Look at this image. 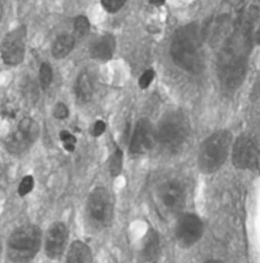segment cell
<instances>
[{
    "label": "cell",
    "instance_id": "9",
    "mask_svg": "<svg viewBox=\"0 0 260 263\" xmlns=\"http://www.w3.org/2000/svg\"><path fill=\"white\" fill-rule=\"evenodd\" d=\"M39 125L31 117L23 118L14 132L5 138V147L12 155L27 152L39 136Z\"/></svg>",
    "mask_w": 260,
    "mask_h": 263
},
{
    "label": "cell",
    "instance_id": "15",
    "mask_svg": "<svg viewBox=\"0 0 260 263\" xmlns=\"http://www.w3.org/2000/svg\"><path fill=\"white\" fill-rule=\"evenodd\" d=\"M115 47H116L115 38L112 35L107 34L100 37L92 44L90 48V55L95 59L107 61L112 58L115 52Z\"/></svg>",
    "mask_w": 260,
    "mask_h": 263
},
{
    "label": "cell",
    "instance_id": "7",
    "mask_svg": "<svg viewBox=\"0 0 260 263\" xmlns=\"http://www.w3.org/2000/svg\"><path fill=\"white\" fill-rule=\"evenodd\" d=\"M154 204L158 214L166 220L174 219L185 204V191L177 181H166L154 193Z\"/></svg>",
    "mask_w": 260,
    "mask_h": 263
},
{
    "label": "cell",
    "instance_id": "19",
    "mask_svg": "<svg viewBox=\"0 0 260 263\" xmlns=\"http://www.w3.org/2000/svg\"><path fill=\"white\" fill-rule=\"evenodd\" d=\"M75 47V38L70 35H61L53 43L52 54L55 58L66 57Z\"/></svg>",
    "mask_w": 260,
    "mask_h": 263
},
{
    "label": "cell",
    "instance_id": "24",
    "mask_svg": "<svg viewBox=\"0 0 260 263\" xmlns=\"http://www.w3.org/2000/svg\"><path fill=\"white\" fill-rule=\"evenodd\" d=\"M127 2V0H101V3L105 10L110 13L119 11Z\"/></svg>",
    "mask_w": 260,
    "mask_h": 263
},
{
    "label": "cell",
    "instance_id": "29",
    "mask_svg": "<svg viewBox=\"0 0 260 263\" xmlns=\"http://www.w3.org/2000/svg\"><path fill=\"white\" fill-rule=\"evenodd\" d=\"M106 130V123L103 120H98L94 125V135L100 136Z\"/></svg>",
    "mask_w": 260,
    "mask_h": 263
},
{
    "label": "cell",
    "instance_id": "13",
    "mask_svg": "<svg viewBox=\"0 0 260 263\" xmlns=\"http://www.w3.org/2000/svg\"><path fill=\"white\" fill-rule=\"evenodd\" d=\"M156 133L153 124L146 118H141L137 121L130 141L129 151L131 154L141 155L147 153L155 144Z\"/></svg>",
    "mask_w": 260,
    "mask_h": 263
},
{
    "label": "cell",
    "instance_id": "2",
    "mask_svg": "<svg viewBox=\"0 0 260 263\" xmlns=\"http://www.w3.org/2000/svg\"><path fill=\"white\" fill-rule=\"evenodd\" d=\"M202 41V32L195 23L177 30L170 47L174 63L189 73H199L205 65Z\"/></svg>",
    "mask_w": 260,
    "mask_h": 263
},
{
    "label": "cell",
    "instance_id": "6",
    "mask_svg": "<svg viewBox=\"0 0 260 263\" xmlns=\"http://www.w3.org/2000/svg\"><path fill=\"white\" fill-rule=\"evenodd\" d=\"M188 132L189 123L186 115L179 110L171 111L161 119L157 138L164 148L173 152L182 146Z\"/></svg>",
    "mask_w": 260,
    "mask_h": 263
},
{
    "label": "cell",
    "instance_id": "23",
    "mask_svg": "<svg viewBox=\"0 0 260 263\" xmlns=\"http://www.w3.org/2000/svg\"><path fill=\"white\" fill-rule=\"evenodd\" d=\"M60 139L63 143V146L66 151L68 152H73L76 149V143H77V138L75 135L67 130H62L60 132Z\"/></svg>",
    "mask_w": 260,
    "mask_h": 263
},
{
    "label": "cell",
    "instance_id": "22",
    "mask_svg": "<svg viewBox=\"0 0 260 263\" xmlns=\"http://www.w3.org/2000/svg\"><path fill=\"white\" fill-rule=\"evenodd\" d=\"M53 79L52 67L49 63H43L40 67V85L44 90L50 87Z\"/></svg>",
    "mask_w": 260,
    "mask_h": 263
},
{
    "label": "cell",
    "instance_id": "10",
    "mask_svg": "<svg viewBox=\"0 0 260 263\" xmlns=\"http://www.w3.org/2000/svg\"><path fill=\"white\" fill-rule=\"evenodd\" d=\"M259 146L257 140L248 134L240 135L233 147V164L238 169H257Z\"/></svg>",
    "mask_w": 260,
    "mask_h": 263
},
{
    "label": "cell",
    "instance_id": "11",
    "mask_svg": "<svg viewBox=\"0 0 260 263\" xmlns=\"http://www.w3.org/2000/svg\"><path fill=\"white\" fill-rule=\"evenodd\" d=\"M27 30L21 26L6 34L0 43V55L3 62L10 66L18 65L23 62L26 52Z\"/></svg>",
    "mask_w": 260,
    "mask_h": 263
},
{
    "label": "cell",
    "instance_id": "18",
    "mask_svg": "<svg viewBox=\"0 0 260 263\" xmlns=\"http://www.w3.org/2000/svg\"><path fill=\"white\" fill-rule=\"evenodd\" d=\"M65 263H92L91 250L82 241L71 244Z\"/></svg>",
    "mask_w": 260,
    "mask_h": 263
},
{
    "label": "cell",
    "instance_id": "8",
    "mask_svg": "<svg viewBox=\"0 0 260 263\" xmlns=\"http://www.w3.org/2000/svg\"><path fill=\"white\" fill-rule=\"evenodd\" d=\"M113 215L114 201L111 193L104 187L96 188L87 199L88 221L96 229H104L111 223Z\"/></svg>",
    "mask_w": 260,
    "mask_h": 263
},
{
    "label": "cell",
    "instance_id": "1",
    "mask_svg": "<svg viewBox=\"0 0 260 263\" xmlns=\"http://www.w3.org/2000/svg\"><path fill=\"white\" fill-rule=\"evenodd\" d=\"M258 15V8L251 6L244 13L240 26L218 46L217 73L227 90L237 89L245 79L253 41H258V31L255 30Z\"/></svg>",
    "mask_w": 260,
    "mask_h": 263
},
{
    "label": "cell",
    "instance_id": "14",
    "mask_svg": "<svg viewBox=\"0 0 260 263\" xmlns=\"http://www.w3.org/2000/svg\"><path fill=\"white\" fill-rule=\"evenodd\" d=\"M68 239V230L63 222L53 223L47 232L45 250L51 259L59 258L66 246Z\"/></svg>",
    "mask_w": 260,
    "mask_h": 263
},
{
    "label": "cell",
    "instance_id": "27",
    "mask_svg": "<svg viewBox=\"0 0 260 263\" xmlns=\"http://www.w3.org/2000/svg\"><path fill=\"white\" fill-rule=\"evenodd\" d=\"M53 115L56 119H59V120H63L65 118L68 117L69 115V111H68V108L66 107L65 104L63 103H58L55 108H54V111H53Z\"/></svg>",
    "mask_w": 260,
    "mask_h": 263
},
{
    "label": "cell",
    "instance_id": "26",
    "mask_svg": "<svg viewBox=\"0 0 260 263\" xmlns=\"http://www.w3.org/2000/svg\"><path fill=\"white\" fill-rule=\"evenodd\" d=\"M154 78H155V71L154 70L148 69V70L144 71L142 73V76L140 77L139 81H138V85H139L140 88L145 89V88H148V86L152 84Z\"/></svg>",
    "mask_w": 260,
    "mask_h": 263
},
{
    "label": "cell",
    "instance_id": "3",
    "mask_svg": "<svg viewBox=\"0 0 260 263\" xmlns=\"http://www.w3.org/2000/svg\"><path fill=\"white\" fill-rule=\"evenodd\" d=\"M243 0H226L218 12L207 24L202 37L211 45L219 46L240 26L244 16Z\"/></svg>",
    "mask_w": 260,
    "mask_h": 263
},
{
    "label": "cell",
    "instance_id": "31",
    "mask_svg": "<svg viewBox=\"0 0 260 263\" xmlns=\"http://www.w3.org/2000/svg\"><path fill=\"white\" fill-rule=\"evenodd\" d=\"M205 263H222L221 261H218V260H209V261H206Z\"/></svg>",
    "mask_w": 260,
    "mask_h": 263
},
{
    "label": "cell",
    "instance_id": "12",
    "mask_svg": "<svg viewBox=\"0 0 260 263\" xmlns=\"http://www.w3.org/2000/svg\"><path fill=\"white\" fill-rule=\"evenodd\" d=\"M176 238L183 247H191L203 235V223L196 215H182L176 224Z\"/></svg>",
    "mask_w": 260,
    "mask_h": 263
},
{
    "label": "cell",
    "instance_id": "20",
    "mask_svg": "<svg viewBox=\"0 0 260 263\" xmlns=\"http://www.w3.org/2000/svg\"><path fill=\"white\" fill-rule=\"evenodd\" d=\"M122 163H123V153L120 148H117L112 156L110 162V172L112 176H118L122 171Z\"/></svg>",
    "mask_w": 260,
    "mask_h": 263
},
{
    "label": "cell",
    "instance_id": "5",
    "mask_svg": "<svg viewBox=\"0 0 260 263\" xmlns=\"http://www.w3.org/2000/svg\"><path fill=\"white\" fill-rule=\"evenodd\" d=\"M232 143V134L219 130L212 134L201 144L198 154V166L203 173L217 171L226 162Z\"/></svg>",
    "mask_w": 260,
    "mask_h": 263
},
{
    "label": "cell",
    "instance_id": "17",
    "mask_svg": "<svg viewBox=\"0 0 260 263\" xmlns=\"http://www.w3.org/2000/svg\"><path fill=\"white\" fill-rule=\"evenodd\" d=\"M95 92V79L90 71H82L76 83V95L81 103L88 102Z\"/></svg>",
    "mask_w": 260,
    "mask_h": 263
},
{
    "label": "cell",
    "instance_id": "25",
    "mask_svg": "<svg viewBox=\"0 0 260 263\" xmlns=\"http://www.w3.org/2000/svg\"><path fill=\"white\" fill-rule=\"evenodd\" d=\"M34 184H35L34 178L32 176H26L22 180V182H21V184L18 186V194L21 196H25V195L29 194L33 190Z\"/></svg>",
    "mask_w": 260,
    "mask_h": 263
},
{
    "label": "cell",
    "instance_id": "16",
    "mask_svg": "<svg viewBox=\"0 0 260 263\" xmlns=\"http://www.w3.org/2000/svg\"><path fill=\"white\" fill-rule=\"evenodd\" d=\"M161 253L160 237L156 231H151L145 239L143 248L140 252V260L142 263H156Z\"/></svg>",
    "mask_w": 260,
    "mask_h": 263
},
{
    "label": "cell",
    "instance_id": "30",
    "mask_svg": "<svg viewBox=\"0 0 260 263\" xmlns=\"http://www.w3.org/2000/svg\"><path fill=\"white\" fill-rule=\"evenodd\" d=\"M166 0H150V2L155 6H161L165 3Z\"/></svg>",
    "mask_w": 260,
    "mask_h": 263
},
{
    "label": "cell",
    "instance_id": "28",
    "mask_svg": "<svg viewBox=\"0 0 260 263\" xmlns=\"http://www.w3.org/2000/svg\"><path fill=\"white\" fill-rule=\"evenodd\" d=\"M16 112H17V110L13 104H5L1 108V114L4 118L13 119L16 115Z\"/></svg>",
    "mask_w": 260,
    "mask_h": 263
},
{
    "label": "cell",
    "instance_id": "21",
    "mask_svg": "<svg viewBox=\"0 0 260 263\" xmlns=\"http://www.w3.org/2000/svg\"><path fill=\"white\" fill-rule=\"evenodd\" d=\"M73 27H75V31H76V34L78 35V37L84 38L85 36H87V33H88L90 25H89L88 20L85 15H79L75 20Z\"/></svg>",
    "mask_w": 260,
    "mask_h": 263
},
{
    "label": "cell",
    "instance_id": "4",
    "mask_svg": "<svg viewBox=\"0 0 260 263\" xmlns=\"http://www.w3.org/2000/svg\"><path fill=\"white\" fill-rule=\"evenodd\" d=\"M41 243L42 233L37 226L26 224L20 227L8 239V258L12 262H30L39 252Z\"/></svg>",
    "mask_w": 260,
    "mask_h": 263
}]
</instances>
